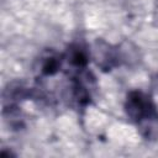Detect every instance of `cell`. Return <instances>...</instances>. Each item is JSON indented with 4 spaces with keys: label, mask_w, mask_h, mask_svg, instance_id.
Listing matches in <instances>:
<instances>
[{
    "label": "cell",
    "mask_w": 158,
    "mask_h": 158,
    "mask_svg": "<svg viewBox=\"0 0 158 158\" xmlns=\"http://www.w3.org/2000/svg\"><path fill=\"white\" fill-rule=\"evenodd\" d=\"M90 58L102 70L110 72L121 63L118 48L101 38H96L90 49Z\"/></svg>",
    "instance_id": "cell-2"
},
{
    "label": "cell",
    "mask_w": 158,
    "mask_h": 158,
    "mask_svg": "<svg viewBox=\"0 0 158 158\" xmlns=\"http://www.w3.org/2000/svg\"><path fill=\"white\" fill-rule=\"evenodd\" d=\"M32 90L28 88L25 83L20 80H12L7 83L2 91V101L4 105H11V104H17L19 101L26 100L30 96H32Z\"/></svg>",
    "instance_id": "cell-4"
},
{
    "label": "cell",
    "mask_w": 158,
    "mask_h": 158,
    "mask_svg": "<svg viewBox=\"0 0 158 158\" xmlns=\"http://www.w3.org/2000/svg\"><path fill=\"white\" fill-rule=\"evenodd\" d=\"M151 88L158 94V74H154L151 78Z\"/></svg>",
    "instance_id": "cell-6"
},
{
    "label": "cell",
    "mask_w": 158,
    "mask_h": 158,
    "mask_svg": "<svg viewBox=\"0 0 158 158\" xmlns=\"http://www.w3.org/2000/svg\"><path fill=\"white\" fill-rule=\"evenodd\" d=\"M125 112L136 125L158 118V110L154 101L148 94L141 90H131L127 94L125 100Z\"/></svg>",
    "instance_id": "cell-1"
},
{
    "label": "cell",
    "mask_w": 158,
    "mask_h": 158,
    "mask_svg": "<svg viewBox=\"0 0 158 158\" xmlns=\"http://www.w3.org/2000/svg\"><path fill=\"white\" fill-rule=\"evenodd\" d=\"M63 57L72 69L77 70L78 73H81L86 69L89 64L90 49H88L84 44L79 42H73L67 47Z\"/></svg>",
    "instance_id": "cell-3"
},
{
    "label": "cell",
    "mask_w": 158,
    "mask_h": 158,
    "mask_svg": "<svg viewBox=\"0 0 158 158\" xmlns=\"http://www.w3.org/2000/svg\"><path fill=\"white\" fill-rule=\"evenodd\" d=\"M63 62H64L63 54H59L56 51L48 49L40 58V63H38L40 72L41 74L47 75V77L54 75L60 70Z\"/></svg>",
    "instance_id": "cell-5"
}]
</instances>
